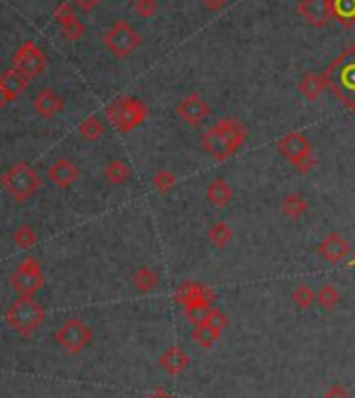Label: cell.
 I'll use <instances>...</instances> for the list:
<instances>
[{
  "mask_svg": "<svg viewBox=\"0 0 355 398\" xmlns=\"http://www.w3.org/2000/svg\"><path fill=\"white\" fill-rule=\"evenodd\" d=\"M322 76L333 97L349 111H355V44L330 61Z\"/></svg>",
  "mask_w": 355,
  "mask_h": 398,
  "instance_id": "obj_1",
  "label": "cell"
},
{
  "mask_svg": "<svg viewBox=\"0 0 355 398\" xmlns=\"http://www.w3.org/2000/svg\"><path fill=\"white\" fill-rule=\"evenodd\" d=\"M244 140H246L244 125L235 117H224V119H218L203 134V148L216 161H226L244 144Z\"/></svg>",
  "mask_w": 355,
  "mask_h": 398,
  "instance_id": "obj_2",
  "label": "cell"
},
{
  "mask_svg": "<svg viewBox=\"0 0 355 398\" xmlns=\"http://www.w3.org/2000/svg\"><path fill=\"white\" fill-rule=\"evenodd\" d=\"M40 176L36 173V169L25 163L19 161L15 165H11L2 176H0V186L4 188V192L17 202H25L29 200L38 190H40Z\"/></svg>",
  "mask_w": 355,
  "mask_h": 398,
  "instance_id": "obj_3",
  "label": "cell"
},
{
  "mask_svg": "<svg viewBox=\"0 0 355 398\" xmlns=\"http://www.w3.org/2000/svg\"><path fill=\"white\" fill-rule=\"evenodd\" d=\"M105 115L119 134H130L132 129H136L138 125H142L146 121L148 106L140 99L119 97L105 108Z\"/></svg>",
  "mask_w": 355,
  "mask_h": 398,
  "instance_id": "obj_4",
  "label": "cell"
},
{
  "mask_svg": "<svg viewBox=\"0 0 355 398\" xmlns=\"http://www.w3.org/2000/svg\"><path fill=\"white\" fill-rule=\"evenodd\" d=\"M6 323L17 334L29 336L44 323V308L34 299L21 297L6 308Z\"/></svg>",
  "mask_w": 355,
  "mask_h": 398,
  "instance_id": "obj_5",
  "label": "cell"
},
{
  "mask_svg": "<svg viewBox=\"0 0 355 398\" xmlns=\"http://www.w3.org/2000/svg\"><path fill=\"white\" fill-rule=\"evenodd\" d=\"M278 150L288 163H293V167L299 173H309L316 163L312 142L301 132H291V134L282 136L278 140Z\"/></svg>",
  "mask_w": 355,
  "mask_h": 398,
  "instance_id": "obj_6",
  "label": "cell"
},
{
  "mask_svg": "<svg viewBox=\"0 0 355 398\" xmlns=\"http://www.w3.org/2000/svg\"><path fill=\"white\" fill-rule=\"evenodd\" d=\"M103 44L105 48L118 57V59H125L130 57L134 50L140 48L142 44V36L127 23V21H116L103 36Z\"/></svg>",
  "mask_w": 355,
  "mask_h": 398,
  "instance_id": "obj_7",
  "label": "cell"
},
{
  "mask_svg": "<svg viewBox=\"0 0 355 398\" xmlns=\"http://www.w3.org/2000/svg\"><path fill=\"white\" fill-rule=\"evenodd\" d=\"M11 286L21 294V297H34L42 286H44V273L38 263V259L27 257L25 261L19 263V267L11 273Z\"/></svg>",
  "mask_w": 355,
  "mask_h": 398,
  "instance_id": "obj_8",
  "label": "cell"
},
{
  "mask_svg": "<svg viewBox=\"0 0 355 398\" xmlns=\"http://www.w3.org/2000/svg\"><path fill=\"white\" fill-rule=\"evenodd\" d=\"M55 340L71 355L84 350L92 340V329L78 317H69L55 334Z\"/></svg>",
  "mask_w": 355,
  "mask_h": 398,
  "instance_id": "obj_9",
  "label": "cell"
},
{
  "mask_svg": "<svg viewBox=\"0 0 355 398\" xmlns=\"http://www.w3.org/2000/svg\"><path fill=\"white\" fill-rule=\"evenodd\" d=\"M46 65H48L46 55H44L42 48H40L36 42H32V40L23 42V44L15 50V55H13V67L19 69L21 73H25L29 80H32V78H38L40 73H44Z\"/></svg>",
  "mask_w": 355,
  "mask_h": 398,
  "instance_id": "obj_10",
  "label": "cell"
},
{
  "mask_svg": "<svg viewBox=\"0 0 355 398\" xmlns=\"http://www.w3.org/2000/svg\"><path fill=\"white\" fill-rule=\"evenodd\" d=\"M176 113H178V117H180L188 127H199V125L209 117L211 106L207 104V100L203 99V94L193 92V94H186L184 99L178 102Z\"/></svg>",
  "mask_w": 355,
  "mask_h": 398,
  "instance_id": "obj_11",
  "label": "cell"
},
{
  "mask_svg": "<svg viewBox=\"0 0 355 398\" xmlns=\"http://www.w3.org/2000/svg\"><path fill=\"white\" fill-rule=\"evenodd\" d=\"M214 300V292L199 282H184L176 290V302L182 308H209Z\"/></svg>",
  "mask_w": 355,
  "mask_h": 398,
  "instance_id": "obj_12",
  "label": "cell"
},
{
  "mask_svg": "<svg viewBox=\"0 0 355 398\" xmlns=\"http://www.w3.org/2000/svg\"><path fill=\"white\" fill-rule=\"evenodd\" d=\"M55 19H57V23H59L61 34H63L65 40H69V42H78V40L84 38L86 27H84V23L76 17L74 6H71L69 2H61V4H57V8H55Z\"/></svg>",
  "mask_w": 355,
  "mask_h": 398,
  "instance_id": "obj_13",
  "label": "cell"
},
{
  "mask_svg": "<svg viewBox=\"0 0 355 398\" xmlns=\"http://www.w3.org/2000/svg\"><path fill=\"white\" fill-rule=\"evenodd\" d=\"M297 13L312 27H324L333 19V0H299Z\"/></svg>",
  "mask_w": 355,
  "mask_h": 398,
  "instance_id": "obj_14",
  "label": "cell"
},
{
  "mask_svg": "<svg viewBox=\"0 0 355 398\" xmlns=\"http://www.w3.org/2000/svg\"><path fill=\"white\" fill-rule=\"evenodd\" d=\"M316 250H318V255H320L326 263H330V265H337V263L345 261L347 255L351 253L347 240H345L341 234H337V232L328 234V236L318 244Z\"/></svg>",
  "mask_w": 355,
  "mask_h": 398,
  "instance_id": "obj_15",
  "label": "cell"
},
{
  "mask_svg": "<svg viewBox=\"0 0 355 398\" xmlns=\"http://www.w3.org/2000/svg\"><path fill=\"white\" fill-rule=\"evenodd\" d=\"M48 180L57 188H69L80 180V169L69 159H57L48 169Z\"/></svg>",
  "mask_w": 355,
  "mask_h": 398,
  "instance_id": "obj_16",
  "label": "cell"
},
{
  "mask_svg": "<svg viewBox=\"0 0 355 398\" xmlns=\"http://www.w3.org/2000/svg\"><path fill=\"white\" fill-rule=\"evenodd\" d=\"M188 365H190V357H188L180 346H169V348H165V350L161 353V357H159V367H161L167 376H172V378H176V376H180L182 371H186Z\"/></svg>",
  "mask_w": 355,
  "mask_h": 398,
  "instance_id": "obj_17",
  "label": "cell"
},
{
  "mask_svg": "<svg viewBox=\"0 0 355 398\" xmlns=\"http://www.w3.org/2000/svg\"><path fill=\"white\" fill-rule=\"evenodd\" d=\"M65 106V100L61 99L55 90L50 88H44L36 94L34 99V111L36 115L44 117V119H53L55 115H59Z\"/></svg>",
  "mask_w": 355,
  "mask_h": 398,
  "instance_id": "obj_18",
  "label": "cell"
},
{
  "mask_svg": "<svg viewBox=\"0 0 355 398\" xmlns=\"http://www.w3.org/2000/svg\"><path fill=\"white\" fill-rule=\"evenodd\" d=\"M205 197L209 200V204H214L216 208H224V206L230 204V200L235 197V192H232V188L228 186L226 180L218 178V180H214V182L207 186Z\"/></svg>",
  "mask_w": 355,
  "mask_h": 398,
  "instance_id": "obj_19",
  "label": "cell"
},
{
  "mask_svg": "<svg viewBox=\"0 0 355 398\" xmlns=\"http://www.w3.org/2000/svg\"><path fill=\"white\" fill-rule=\"evenodd\" d=\"M0 84H2V88H4L13 99H17V97H21V94L25 92V88H27V84H29V78H27L25 73H21L19 69L11 67V69H6V71L0 76Z\"/></svg>",
  "mask_w": 355,
  "mask_h": 398,
  "instance_id": "obj_20",
  "label": "cell"
},
{
  "mask_svg": "<svg viewBox=\"0 0 355 398\" xmlns=\"http://www.w3.org/2000/svg\"><path fill=\"white\" fill-rule=\"evenodd\" d=\"M297 88H299V92H301L305 99L309 100V102H314V100L320 99V94L326 90V82H324V76L309 71V73H305V76L301 78V82H299Z\"/></svg>",
  "mask_w": 355,
  "mask_h": 398,
  "instance_id": "obj_21",
  "label": "cell"
},
{
  "mask_svg": "<svg viewBox=\"0 0 355 398\" xmlns=\"http://www.w3.org/2000/svg\"><path fill=\"white\" fill-rule=\"evenodd\" d=\"M132 286L142 292V294H148L153 292L157 286H159V276L151 269V267H140L134 276H132Z\"/></svg>",
  "mask_w": 355,
  "mask_h": 398,
  "instance_id": "obj_22",
  "label": "cell"
},
{
  "mask_svg": "<svg viewBox=\"0 0 355 398\" xmlns=\"http://www.w3.org/2000/svg\"><path fill=\"white\" fill-rule=\"evenodd\" d=\"M232 236H235L232 227H230L228 223H224V221H218V223H214V225L207 229V238H209V242H211L216 248H226V246L232 242Z\"/></svg>",
  "mask_w": 355,
  "mask_h": 398,
  "instance_id": "obj_23",
  "label": "cell"
},
{
  "mask_svg": "<svg viewBox=\"0 0 355 398\" xmlns=\"http://www.w3.org/2000/svg\"><path fill=\"white\" fill-rule=\"evenodd\" d=\"M333 19L345 27L355 25V0H333Z\"/></svg>",
  "mask_w": 355,
  "mask_h": 398,
  "instance_id": "obj_24",
  "label": "cell"
},
{
  "mask_svg": "<svg viewBox=\"0 0 355 398\" xmlns=\"http://www.w3.org/2000/svg\"><path fill=\"white\" fill-rule=\"evenodd\" d=\"M105 180L113 186H123L127 180H130V167L127 163L119 161V159H113L105 165Z\"/></svg>",
  "mask_w": 355,
  "mask_h": 398,
  "instance_id": "obj_25",
  "label": "cell"
},
{
  "mask_svg": "<svg viewBox=\"0 0 355 398\" xmlns=\"http://www.w3.org/2000/svg\"><path fill=\"white\" fill-rule=\"evenodd\" d=\"M220 336H222V332H218L216 327H211V325L205 323V321L197 323L195 329H193V340H195L201 348H211Z\"/></svg>",
  "mask_w": 355,
  "mask_h": 398,
  "instance_id": "obj_26",
  "label": "cell"
},
{
  "mask_svg": "<svg viewBox=\"0 0 355 398\" xmlns=\"http://www.w3.org/2000/svg\"><path fill=\"white\" fill-rule=\"evenodd\" d=\"M305 211H307V200L303 199L299 192H291V194H286V197L282 199V213H284L288 219L297 221Z\"/></svg>",
  "mask_w": 355,
  "mask_h": 398,
  "instance_id": "obj_27",
  "label": "cell"
},
{
  "mask_svg": "<svg viewBox=\"0 0 355 398\" xmlns=\"http://www.w3.org/2000/svg\"><path fill=\"white\" fill-rule=\"evenodd\" d=\"M78 132H80V136L86 140V142H99L101 138H103V134H105V125H103V121L99 119V117H86L82 123H80V127H78Z\"/></svg>",
  "mask_w": 355,
  "mask_h": 398,
  "instance_id": "obj_28",
  "label": "cell"
},
{
  "mask_svg": "<svg viewBox=\"0 0 355 398\" xmlns=\"http://www.w3.org/2000/svg\"><path fill=\"white\" fill-rule=\"evenodd\" d=\"M339 300H341V294H339V290H337L333 284H324V286L318 290V294H316V302H318L324 311H333V308L339 304Z\"/></svg>",
  "mask_w": 355,
  "mask_h": 398,
  "instance_id": "obj_29",
  "label": "cell"
},
{
  "mask_svg": "<svg viewBox=\"0 0 355 398\" xmlns=\"http://www.w3.org/2000/svg\"><path fill=\"white\" fill-rule=\"evenodd\" d=\"M153 186L159 194H169L176 188V176L169 169H159L153 176Z\"/></svg>",
  "mask_w": 355,
  "mask_h": 398,
  "instance_id": "obj_30",
  "label": "cell"
},
{
  "mask_svg": "<svg viewBox=\"0 0 355 398\" xmlns=\"http://www.w3.org/2000/svg\"><path fill=\"white\" fill-rule=\"evenodd\" d=\"M13 240H15V244H17L19 248L27 250V248H32V246L38 242V236H36L34 227L25 223V225H19V227L15 229V234H13Z\"/></svg>",
  "mask_w": 355,
  "mask_h": 398,
  "instance_id": "obj_31",
  "label": "cell"
},
{
  "mask_svg": "<svg viewBox=\"0 0 355 398\" xmlns=\"http://www.w3.org/2000/svg\"><path fill=\"white\" fill-rule=\"evenodd\" d=\"M293 300H295V304H297L301 311H305V308H309V306L316 302V292H314L312 286L299 284V286L293 290Z\"/></svg>",
  "mask_w": 355,
  "mask_h": 398,
  "instance_id": "obj_32",
  "label": "cell"
},
{
  "mask_svg": "<svg viewBox=\"0 0 355 398\" xmlns=\"http://www.w3.org/2000/svg\"><path fill=\"white\" fill-rule=\"evenodd\" d=\"M205 323H209L211 327H216L218 332H224L226 327H228V317H226V313L224 311H220V308H216V306H211L209 311H207V315H205V319H203Z\"/></svg>",
  "mask_w": 355,
  "mask_h": 398,
  "instance_id": "obj_33",
  "label": "cell"
},
{
  "mask_svg": "<svg viewBox=\"0 0 355 398\" xmlns=\"http://www.w3.org/2000/svg\"><path fill=\"white\" fill-rule=\"evenodd\" d=\"M157 8H159L157 0H134V10H136L140 17H144V19L153 17V15L157 13Z\"/></svg>",
  "mask_w": 355,
  "mask_h": 398,
  "instance_id": "obj_34",
  "label": "cell"
},
{
  "mask_svg": "<svg viewBox=\"0 0 355 398\" xmlns=\"http://www.w3.org/2000/svg\"><path fill=\"white\" fill-rule=\"evenodd\" d=\"M324 398H351V397H349V390H347L343 384H333V386L324 392Z\"/></svg>",
  "mask_w": 355,
  "mask_h": 398,
  "instance_id": "obj_35",
  "label": "cell"
},
{
  "mask_svg": "<svg viewBox=\"0 0 355 398\" xmlns=\"http://www.w3.org/2000/svg\"><path fill=\"white\" fill-rule=\"evenodd\" d=\"M230 0H203V4L209 8V10H214V13H218V10H222L226 4H228Z\"/></svg>",
  "mask_w": 355,
  "mask_h": 398,
  "instance_id": "obj_36",
  "label": "cell"
},
{
  "mask_svg": "<svg viewBox=\"0 0 355 398\" xmlns=\"http://www.w3.org/2000/svg\"><path fill=\"white\" fill-rule=\"evenodd\" d=\"M13 100L15 99H13V97H11V94L2 88V84H0V108H2V106H6V104H8V102H13Z\"/></svg>",
  "mask_w": 355,
  "mask_h": 398,
  "instance_id": "obj_37",
  "label": "cell"
},
{
  "mask_svg": "<svg viewBox=\"0 0 355 398\" xmlns=\"http://www.w3.org/2000/svg\"><path fill=\"white\" fill-rule=\"evenodd\" d=\"M76 2H78L84 10H90V8H95L101 0H76Z\"/></svg>",
  "mask_w": 355,
  "mask_h": 398,
  "instance_id": "obj_38",
  "label": "cell"
},
{
  "mask_svg": "<svg viewBox=\"0 0 355 398\" xmlns=\"http://www.w3.org/2000/svg\"><path fill=\"white\" fill-rule=\"evenodd\" d=\"M146 398H174V397H172L167 390H163V388H157V390H153V392H151V395H148Z\"/></svg>",
  "mask_w": 355,
  "mask_h": 398,
  "instance_id": "obj_39",
  "label": "cell"
},
{
  "mask_svg": "<svg viewBox=\"0 0 355 398\" xmlns=\"http://www.w3.org/2000/svg\"><path fill=\"white\" fill-rule=\"evenodd\" d=\"M351 263H355V259H354V261H351Z\"/></svg>",
  "mask_w": 355,
  "mask_h": 398,
  "instance_id": "obj_40",
  "label": "cell"
}]
</instances>
